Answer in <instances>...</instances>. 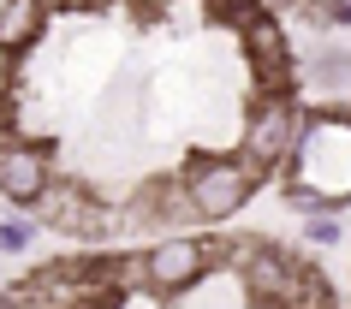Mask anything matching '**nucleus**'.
Wrapping results in <instances>:
<instances>
[{
  "label": "nucleus",
  "instance_id": "7",
  "mask_svg": "<svg viewBox=\"0 0 351 309\" xmlns=\"http://www.w3.org/2000/svg\"><path fill=\"white\" fill-rule=\"evenodd\" d=\"M333 232H339L333 220H310V238H315V244H333Z\"/></svg>",
  "mask_w": 351,
  "mask_h": 309
},
{
  "label": "nucleus",
  "instance_id": "2",
  "mask_svg": "<svg viewBox=\"0 0 351 309\" xmlns=\"http://www.w3.org/2000/svg\"><path fill=\"white\" fill-rule=\"evenodd\" d=\"M208 256H215V244L167 238V244H155V250H149L143 273H149V286H161V291H185V286H197V280H203Z\"/></svg>",
  "mask_w": 351,
  "mask_h": 309
},
{
  "label": "nucleus",
  "instance_id": "1",
  "mask_svg": "<svg viewBox=\"0 0 351 309\" xmlns=\"http://www.w3.org/2000/svg\"><path fill=\"white\" fill-rule=\"evenodd\" d=\"M250 184H256V166L244 161H203L197 173H191L185 184V202L197 208V214H232V208H244V197H250Z\"/></svg>",
  "mask_w": 351,
  "mask_h": 309
},
{
  "label": "nucleus",
  "instance_id": "6",
  "mask_svg": "<svg viewBox=\"0 0 351 309\" xmlns=\"http://www.w3.org/2000/svg\"><path fill=\"white\" fill-rule=\"evenodd\" d=\"M0 309H48V304H42L36 291L24 286V291H6V297H0Z\"/></svg>",
  "mask_w": 351,
  "mask_h": 309
},
{
  "label": "nucleus",
  "instance_id": "4",
  "mask_svg": "<svg viewBox=\"0 0 351 309\" xmlns=\"http://www.w3.org/2000/svg\"><path fill=\"white\" fill-rule=\"evenodd\" d=\"M292 149V108L286 101H274V108H262L256 119H250V131H244V155L256 166H268V161H280Z\"/></svg>",
  "mask_w": 351,
  "mask_h": 309
},
{
  "label": "nucleus",
  "instance_id": "3",
  "mask_svg": "<svg viewBox=\"0 0 351 309\" xmlns=\"http://www.w3.org/2000/svg\"><path fill=\"white\" fill-rule=\"evenodd\" d=\"M42 190H48V155L30 143H0V197L30 208Z\"/></svg>",
  "mask_w": 351,
  "mask_h": 309
},
{
  "label": "nucleus",
  "instance_id": "8",
  "mask_svg": "<svg viewBox=\"0 0 351 309\" xmlns=\"http://www.w3.org/2000/svg\"><path fill=\"white\" fill-rule=\"evenodd\" d=\"M54 6H66V12H84V6H101V0H54Z\"/></svg>",
  "mask_w": 351,
  "mask_h": 309
},
{
  "label": "nucleus",
  "instance_id": "5",
  "mask_svg": "<svg viewBox=\"0 0 351 309\" xmlns=\"http://www.w3.org/2000/svg\"><path fill=\"white\" fill-rule=\"evenodd\" d=\"M42 24H48L42 0H6V6H0V54L30 48V42L42 36Z\"/></svg>",
  "mask_w": 351,
  "mask_h": 309
}]
</instances>
